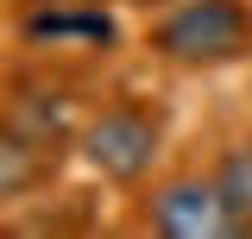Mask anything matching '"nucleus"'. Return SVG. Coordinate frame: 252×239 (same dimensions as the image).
Returning <instances> with one entry per match:
<instances>
[{
  "label": "nucleus",
  "instance_id": "obj_5",
  "mask_svg": "<svg viewBox=\"0 0 252 239\" xmlns=\"http://www.w3.org/2000/svg\"><path fill=\"white\" fill-rule=\"evenodd\" d=\"M51 177H57V151L0 120V208H13V202H26L38 189H51Z\"/></svg>",
  "mask_w": 252,
  "mask_h": 239
},
{
  "label": "nucleus",
  "instance_id": "obj_3",
  "mask_svg": "<svg viewBox=\"0 0 252 239\" xmlns=\"http://www.w3.org/2000/svg\"><path fill=\"white\" fill-rule=\"evenodd\" d=\"M139 227L164 239H240V214L227 208L215 170H183V177H164L145 189L139 202Z\"/></svg>",
  "mask_w": 252,
  "mask_h": 239
},
{
  "label": "nucleus",
  "instance_id": "obj_6",
  "mask_svg": "<svg viewBox=\"0 0 252 239\" xmlns=\"http://www.w3.org/2000/svg\"><path fill=\"white\" fill-rule=\"evenodd\" d=\"M215 182H220V195H227V208L240 214V227L252 233V139H233L215 157Z\"/></svg>",
  "mask_w": 252,
  "mask_h": 239
},
{
  "label": "nucleus",
  "instance_id": "obj_2",
  "mask_svg": "<svg viewBox=\"0 0 252 239\" xmlns=\"http://www.w3.org/2000/svg\"><path fill=\"white\" fill-rule=\"evenodd\" d=\"M164 139H170L164 107H152L145 94H120V101H107V107H94V114L82 120L76 151H82V164H89L101 182H114V189H139V182L158 170Z\"/></svg>",
  "mask_w": 252,
  "mask_h": 239
},
{
  "label": "nucleus",
  "instance_id": "obj_1",
  "mask_svg": "<svg viewBox=\"0 0 252 239\" xmlns=\"http://www.w3.org/2000/svg\"><path fill=\"white\" fill-rule=\"evenodd\" d=\"M145 51L177 69H227L252 57V0H170L145 26Z\"/></svg>",
  "mask_w": 252,
  "mask_h": 239
},
{
  "label": "nucleus",
  "instance_id": "obj_4",
  "mask_svg": "<svg viewBox=\"0 0 252 239\" xmlns=\"http://www.w3.org/2000/svg\"><path fill=\"white\" fill-rule=\"evenodd\" d=\"M19 44L26 51H82V57H107L120 44V19L101 0H32L19 13Z\"/></svg>",
  "mask_w": 252,
  "mask_h": 239
}]
</instances>
